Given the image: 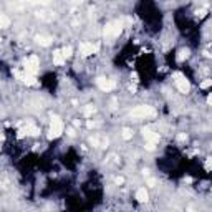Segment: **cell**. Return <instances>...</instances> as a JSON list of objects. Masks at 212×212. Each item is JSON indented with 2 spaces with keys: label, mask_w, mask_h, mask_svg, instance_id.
Returning a JSON list of instances; mask_svg holds the SVG:
<instances>
[{
  "label": "cell",
  "mask_w": 212,
  "mask_h": 212,
  "mask_svg": "<svg viewBox=\"0 0 212 212\" xmlns=\"http://www.w3.org/2000/svg\"><path fill=\"white\" fill-rule=\"evenodd\" d=\"M63 133V123L58 116H55L50 123V133H48V139H56Z\"/></svg>",
  "instance_id": "6da1fadb"
},
{
  "label": "cell",
  "mask_w": 212,
  "mask_h": 212,
  "mask_svg": "<svg viewBox=\"0 0 212 212\" xmlns=\"http://www.w3.org/2000/svg\"><path fill=\"white\" fill-rule=\"evenodd\" d=\"M156 111H154L153 106H148V104H141V106H136V108L131 111V116L134 118H148V116H154Z\"/></svg>",
  "instance_id": "7a4b0ae2"
},
{
  "label": "cell",
  "mask_w": 212,
  "mask_h": 212,
  "mask_svg": "<svg viewBox=\"0 0 212 212\" xmlns=\"http://www.w3.org/2000/svg\"><path fill=\"white\" fill-rule=\"evenodd\" d=\"M121 30H123V23L121 22H113V23H106L103 32L108 37H116V35L121 33Z\"/></svg>",
  "instance_id": "3957f363"
},
{
  "label": "cell",
  "mask_w": 212,
  "mask_h": 212,
  "mask_svg": "<svg viewBox=\"0 0 212 212\" xmlns=\"http://www.w3.org/2000/svg\"><path fill=\"white\" fill-rule=\"evenodd\" d=\"M23 68H25L27 73H32V75H35L38 70V58L35 56V55H32L30 58H27L25 62H23Z\"/></svg>",
  "instance_id": "277c9868"
},
{
  "label": "cell",
  "mask_w": 212,
  "mask_h": 212,
  "mask_svg": "<svg viewBox=\"0 0 212 212\" xmlns=\"http://www.w3.org/2000/svg\"><path fill=\"white\" fill-rule=\"evenodd\" d=\"M176 85H177L181 93H189V90H191V83H189L181 73H176Z\"/></svg>",
  "instance_id": "5b68a950"
},
{
  "label": "cell",
  "mask_w": 212,
  "mask_h": 212,
  "mask_svg": "<svg viewBox=\"0 0 212 212\" xmlns=\"http://www.w3.org/2000/svg\"><path fill=\"white\" fill-rule=\"evenodd\" d=\"M100 46L98 45H93V43H81L80 45V53L83 55V56H90V55L96 53Z\"/></svg>",
  "instance_id": "8992f818"
},
{
  "label": "cell",
  "mask_w": 212,
  "mask_h": 212,
  "mask_svg": "<svg viewBox=\"0 0 212 212\" xmlns=\"http://www.w3.org/2000/svg\"><path fill=\"white\" fill-rule=\"evenodd\" d=\"M96 85H98L100 90H103V91H111V90H114V81H113V80H108V78H98L96 80Z\"/></svg>",
  "instance_id": "52a82bcc"
},
{
  "label": "cell",
  "mask_w": 212,
  "mask_h": 212,
  "mask_svg": "<svg viewBox=\"0 0 212 212\" xmlns=\"http://www.w3.org/2000/svg\"><path fill=\"white\" fill-rule=\"evenodd\" d=\"M143 136H144V139L148 143H156L159 141V133H156V131H153L151 128H144L143 129Z\"/></svg>",
  "instance_id": "ba28073f"
},
{
  "label": "cell",
  "mask_w": 212,
  "mask_h": 212,
  "mask_svg": "<svg viewBox=\"0 0 212 212\" xmlns=\"http://www.w3.org/2000/svg\"><path fill=\"white\" fill-rule=\"evenodd\" d=\"M136 199L139 200V202H148L149 194H148V191H146V187H139V189L136 191Z\"/></svg>",
  "instance_id": "9c48e42d"
},
{
  "label": "cell",
  "mask_w": 212,
  "mask_h": 212,
  "mask_svg": "<svg viewBox=\"0 0 212 212\" xmlns=\"http://www.w3.org/2000/svg\"><path fill=\"white\" fill-rule=\"evenodd\" d=\"M65 55H63V51L62 50H56V51H53V62L58 65V67H62L63 63H65Z\"/></svg>",
  "instance_id": "30bf717a"
},
{
  "label": "cell",
  "mask_w": 212,
  "mask_h": 212,
  "mask_svg": "<svg viewBox=\"0 0 212 212\" xmlns=\"http://www.w3.org/2000/svg\"><path fill=\"white\" fill-rule=\"evenodd\" d=\"M35 40H37V43H40L42 46H48L51 43V38L50 37H45V35H37Z\"/></svg>",
  "instance_id": "8fae6325"
},
{
  "label": "cell",
  "mask_w": 212,
  "mask_h": 212,
  "mask_svg": "<svg viewBox=\"0 0 212 212\" xmlns=\"http://www.w3.org/2000/svg\"><path fill=\"white\" fill-rule=\"evenodd\" d=\"M187 56H189V50H186V48L179 50V53H177V62H184Z\"/></svg>",
  "instance_id": "7c38bea8"
},
{
  "label": "cell",
  "mask_w": 212,
  "mask_h": 212,
  "mask_svg": "<svg viewBox=\"0 0 212 212\" xmlns=\"http://www.w3.org/2000/svg\"><path fill=\"white\" fill-rule=\"evenodd\" d=\"M9 25H10V18L7 17V15H0V27H2V28H7Z\"/></svg>",
  "instance_id": "4fadbf2b"
},
{
  "label": "cell",
  "mask_w": 212,
  "mask_h": 212,
  "mask_svg": "<svg viewBox=\"0 0 212 212\" xmlns=\"http://www.w3.org/2000/svg\"><path fill=\"white\" fill-rule=\"evenodd\" d=\"M95 111H96V108L93 106V104H88L86 108H85V116H91V114H95Z\"/></svg>",
  "instance_id": "5bb4252c"
},
{
  "label": "cell",
  "mask_w": 212,
  "mask_h": 212,
  "mask_svg": "<svg viewBox=\"0 0 212 212\" xmlns=\"http://www.w3.org/2000/svg\"><path fill=\"white\" fill-rule=\"evenodd\" d=\"M131 137H133V131L128 129V128H124L123 129V139H131Z\"/></svg>",
  "instance_id": "9a60e30c"
},
{
  "label": "cell",
  "mask_w": 212,
  "mask_h": 212,
  "mask_svg": "<svg viewBox=\"0 0 212 212\" xmlns=\"http://www.w3.org/2000/svg\"><path fill=\"white\" fill-rule=\"evenodd\" d=\"M204 167H205V171H212V158H207V159H205V162H204Z\"/></svg>",
  "instance_id": "2e32d148"
},
{
  "label": "cell",
  "mask_w": 212,
  "mask_h": 212,
  "mask_svg": "<svg viewBox=\"0 0 212 212\" xmlns=\"http://www.w3.org/2000/svg\"><path fill=\"white\" fill-rule=\"evenodd\" d=\"M62 51H63V55H65L67 58H70V56H71V51H73V50H71V46H65Z\"/></svg>",
  "instance_id": "e0dca14e"
},
{
  "label": "cell",
  "mask_w": 212,
  "mask_h": 212,
  "mask_svg": "<svg viewBox=\"0 0 212 212\" xmlns=\"http://www.w3.org/2000/svg\"><path fill=\"white\" fill-rule=\"evenodd\" d=\"M209 86H212V80H205V81L200 83V88H202V90H205V88H209Z\"/></svg>",
  "instance_id": "ac0fdd59"
},
{
  "label": "cell",
  "mask_w": 212,
  "mask_h": 212,
  "mask_svg": "<svg viewBox=\"0 0 212 212\" xmlns=\"http://www.w3.org/2000/svg\"><path fill=\"white\" fill-rule=\"evenodd\" d=\"M90 144L95 146V148H96V146H100V141H98V137H91V139H90Z\"/></svg>",
  "instance_id": "d6986e66"
},
{
  "label": "cell",
  "mask_w": 212,
  "mask_h": 212,
  "mask_svg": "<svg viewBox=\"0 0 212 212\" xmlns=\"http://www.w3.org/2000/svg\"><path fill=\"white\" fill-rule=\"evenodd\" d=\"M154 148H156L154 143H148V144H146V149H148V151H154Z\"/></svg>",
  "instance_id": "ffe728a7"
},
{
  "label": "cell",
  "mask_w": 212,
  "mask_h": 212,
  "mask_svg": "<svg viewBox=\"0 0 212 212\" xmlns=\"http://www.w3.org/2000/svg\"><path fill=\"white\" fill-rule=\"evenodd\" d=\"M204 15H205V10H204V9L197 10V17H204Z\"/></svg>",
  "instance_id": "44dd1931"
},
{
  "label": "cell",
  "mask_w": 212,
  "mask_h": 212,
  "mask_svg": "<svg viewBox=\"0 0 212 212\" xmlns=\"http://www.w3.org/2000/svg\"><path fill=\"white\" fill-rule=\"evenodd\" d=\"M38 4H42V5H46V4H50V0H37Z\"/></svg>",
  "instance_id": "7402d4cb"
},
{
  "label": "cell",
  "mask_w": 212,
  "mask_h": 212,
  "mask_svg": "<svg viewBox=\"0 0 212 212\" xmlns=\"http://www.w3.org/2000/svg\"><path fill=\"white\" fill-rule=\"evenodd\" d=\"M68 134H70V136H75V129H73V128H70V129H68Z\"/></svg>",
  "instance_id": "603a6c76"
},
{
  "label": "cell",
  "mask_w": 212,
  "mask_h": 212,
  "mask_svg": "<svg viewBox=\"0 0 212 212\" xmlns=\"http://www.w3.org/2000/svg\"><path fill=\"white\" fill-rule=\"evenodd\" d=\"M179 141H186V139H187V136H184V134H179Z\"/></svg>",
  "instance_id": "cb8c5ba5"
},
{
  "label": "cell",
  "mask_w": 212,
  "mask_h": 212,
  "mask_svg": "<svg viewBox=\"0 0 212 212\" xmlns=\"http://www.w3.org/2000/svg\"><path fill=\"white\" fill-rule=\"evenodd\" d=\"M114 181H116V184H123V181H124V179H123V177H116Z\"/></svg>",
  "instance_id": "d4e9b609"
},
{
  "label": "cell",
  "mask_w": 212,
  "mask_h": 212,
  "mask_svg": "<svg viewBox=\"0 0 212 212\" xmlns=\"http://www.w3.org/2000/svg\"><path fill=\"white\" fill-rule=\"evenodd\" d=\"M207 103H209V104H211V106H212V93H211V95H209V98H207Z\"/></svg>",
  "instance_id": "484cf974"
},
{
  "label": "cell",
  "mask_w": 212,
  "mask_h": 212,
  "mask_svg": "<svg viewBox=\"0 0 212 212\" xmlns=\"http://www.w3.org/2000/svg\"><path fill=\"white\" fill-rule=\"evenodd\" d=\"M86 124H88V128H93V126H95V123H93V121H88Z\"/></svg>",
  "instance_id": "4316f807"
},
{
  "label": "cell",
  "mask_w": 212,
  "mask_h": 212,
  "mask_svg": "<svg viewBox=\"0 0 212 212\" xmlns=\"http://www.w3.org/2000/svg\"><path fill=\"white\" fill-rule=\"evenodd\" d=\"M154 184H156V181H154V179H149V186L154 187Z\"/></svg>",
  "instance_id": "83f0119b"
}]
</instances>
